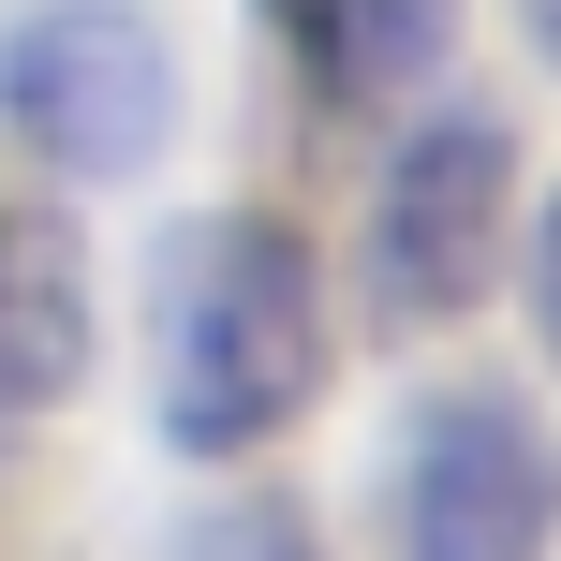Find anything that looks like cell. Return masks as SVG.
<instances>
[{
    "label": "cell",
    "mask_w": 561,
    "mask_h": 561,
    "mask_svg": "<svg viewBox=\"0 0 561 561\" xmlns=\"http://www.w3.org/2000/svg\"><path fill=\"white\" fill-rule=\"evenodd\" d=\"M517 30H533V59L561 75V0H517Z\"/></svg>",
    "instance_id": "obj_9"
},
{
    "label": "cell",
    "mask_w": 561,
    "mask_h": 561,
    "mask_svg": "<svg viewBox=\"0 0 561 561\" xmlns=\"http://www.w3.org/2000/svg\"><path fill=\"white\" fill-rule=\"evenodd\" d=\"M533 340H547V369H561V193L533 207Z\"/></svg>",
    "instance_id": "obj_8"
},
{
    "label": "cell",
    "mask_w": 561,
    "mask_h": 561,
    "mask_svg": "<svg viewBox=\"0 0 561 561\" xmlns=\"http://www.w3.org/2000/svg\"><path fill=\"white\" fill-rule=\"evenodd\" d=\"M0 118L59 178H148L178 148V45L148 0H30L0 30Z\"/></svg>",
    "instance_id": "obj_2"
},
{
    "label": "cell",
    "mask_w": 561,
    "mask_h": 561,
    "mask_svg": "<svg viewBox=\"0 0 561 561\" xmlns=\"http://www.w3.org/2000/svg\"><path fill=\"white\" fill-rule=\"evenodd\" d=\"M325 266L280 222H207L163 266V369H148V414L178 458H252L266 428H296L325 399Z\"/></svg>",
    "instance_id": "obj_1"
},
{
    "label": "cell",
    "mask_w": 561,
    "mask_h": 561,
    "mask_svg": "<svg viewBox=\"0 0 561 561\" xmlns=\"http://www.w3.org/2000/svg\"><path fill=\"white\" fill-rule=\"evenodd\" d=\"M89 385V252L59 207H0V428H45Z\"/></svg>",
    "instance_id": "obj_5"
},
{
    "label": "cell",
    "mask_w": 561,
    "mask_h": 561,
    "mask_svg": "<svg viewBox=\"0 0 561 561\" xmlns=\"http://www.w3.org/2000/svg\"><path fill=\"white\" fill-rule=\"evenodd\" d=\"M163 561H325V533H310V503H280V488H237V503H207Z\"/></svg>",
    "instance_id": "obj_7"
},
{
    "label": "cell",
    "mask_w": 561,
    "mask_h": 561,
    "mask_svg": "<svg viewBox=\"0 0 561 561\" xmlns=\"http://www.w3.org/2000/svg\"><path fill=\"white\" fill-rule=\"evenodd\" d=\"M252 15H266V45L296 59L325 104H399V89H428L444 45H458V0H252Z\"/></svg>",
    "instance_id": "obj_6"
},
{
    "label": "cell",
    "mask_w": 561,
    "mask_h": 561,
    "mask_svg": "<svg viewBox=\"0 0 561 561\" xmlns=\"http://www.w3.org/2000/svg\"><path fill=\"white\" fill-rule=\"evenodd\" d=\"M503 193H517V134L488 104H428L399 134L385 193H369V325H458L503 280Z\"/></svg>",
    "instance_id": "obj_3"
},
{
    "label": "cell",
    "mask_w": 561,
    "mask_h": 561,
    "mask_svg": "<svg viewBox=\"0 0 561 561\" xmlns=\"http://www.w3.org/2000/svg\"><path fill=\"white\" fill-rule=\"evenodd\" d=\"M399 561H561V444L517 385H444L414 414Z\"/></svg>",
    "instance_id": "obj_4"
}]
</instances>
